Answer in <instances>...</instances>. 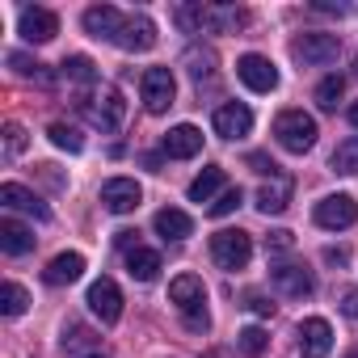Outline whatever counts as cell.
I'll use <instances>...</instances> for the list:
<instances>
[{
  "mask_svg": "<svg viewBox=\"0 0 358 358\" xmlns=\"http://www.w3.org/2000/svg\"><path fill=\"white\" fill-rule=\"evenodd\" d=\"M85 303H89V312H93L101 324H114V320L122 316V291H118L114 278H97V282H89Z\"/></svg>",
  "mask_w": 358,
  "mask_h": 358,
  "instance_id": "8992f818",
  "label": "cell"
},
{
  "mask_svg": "<svg viewBox=\"0 0 358 358\" xmlns=\"http://www.w3.org/2000/svg\"><path fill=\"white\" fill-rule=\"evenodd\" d=\"M199 152H203V131L190 127V122L173 127V131L164 135V156H173V160H190V156H199Z\"/></svg>",
  "mask_w": 358,
  "mask_h": 358,
  "instance_id": "9a60e30c",
  "label": "cell"
},
{
  "mask_svg": "<svg viewBox=\"0 0 358 358\" xmlns=\"http://www.w3.org/2000/svg\"><path fill=\"white\" fill-rule=\"evenodd\" d=\"M182 316H186V329H190V333H207V329H211L207 308H194V312H182Z\"/></svg>",
  "mask_w": 358,
  "mask_h": 358,
  "instance_id": "ab89813d",
  "label": "cell"
},
{
  "mask_svg": "<svg viewBox=\"0 0 358 358\" xmlns=\"http://www.w3.org/2000/svg\"><path fill=\"white\" fill-rule=\"evenodd\" d=\"M122 118H127V101H122V93H118V89H106V93H101V106L93 110V122H97L101 131H118Z\"/></svg>",
  "mask_w": 358,
  "mask_h": 358,
  "instance_id": "44dd1931",
  "label": "cell"
},
{
  "mask_svg": "<svg viewBox=\"0 0 358 358\" xmlns=\"http://www.w3.org/2000/svg\"><path fill=\"white\" fill-rule=\"evenodd\" d=\"M169 299L182 308V312H194V308L207 303V287H203L199 274H177V278L169 282Z\"/></svg>",
  "mask_w": 358,
  "mask_h": 358,
  "instance_id": "2e32d148",
  "label": "cell"
},
{
  "mask_svg": "<svg viewBox=\"0 0 358 358\" xmlns=\"http://www.w3.org/2000/svg\"><path fill=\"white\" fill-rule=\"evenodd\" d=\"M85 34L89 38H101V43H118V34H122V26H127V13H118L114 5H93V9H85Z\"/></svg>",
  "mask_w": 358,
  "mask_h": 358,
  "instance_id": "9c48e42d",
  "label": "cell"
},
{
  "mask_svg": "<svg viewBox=\"0 0 358 358\" xmlns=\"http://www.w3.org/2000/svg\"><path fill=\"white\" fill-rule=\"evenodd\" d=\"M354 76H358V51H354Z\"/></svg>",
  "mask_w": 358,
  "mask_h": 358,
  "instance_id": "7dc6e473",
  "label": "cell"
},
{
  "mask_svg": "<svg viewBox=\"0 0 358 358\" xmlns=\"http://www.w3.org/2000/svg\"><path fill=\"white\" fill-rule=\"evenodd\" d=\"M287 203H291V177H270L257 190V211L262 215H282Z\"/></svg>",
  "mask_w": 358,
  "mask_h": 358,
  "instance_id": "ac0fdd59",
  "label": "cell"
},
{
  "mask_svg": "<svg viewBox=\"0 0 358 358\" xmlns=\"http://www.w3.org/2000/svg\"><path fill=\"white\" fill-rule=\"evenodd\" d=\"M186 64H190V76H194V80H203V76H211L215 55H211V51H203V55H199V51H190V55H186Z\"/></svg>",
  "mask_w": 358,
  "mask_h": 358,
  "instance_id": "e575fe53",
  "label": "cell"
},
{
  "mask_svg": "<svg viewBox=\"0 0 358 358\" xmlns=\"http://www.w3.org/2000/svg\"><path fill=\"white\" fill-rule=\"evenodd\" d=\"M291 249H295V236H291L287 228H278V232L266 236V253H270V257H274V253H291Z\"/></svg>",
  "mask_w": 358,
  "mask_h": 358,
  "instance_id": "74e56055",
  "label": "cell"
},
{
  "mask_svg": "<svg viewBox=\"0 0 358 358\" xmlns=\"http://www.w3.org/2000/svg\"><path fill=\"white\" fill-rule=\"evenodd\" d=\"M0 203H5L9 211H26V215H34L38 224L51 220V207H47L34 190H26V186H17V182H5V186H0Z\"/></svg>",
  "mask_w": 358,
  "mask_h": 358,
  "instance_id": "4fadbf2b",
  "label": "cell"
},
{
  "mask_svg": "<svg viewBox=\"0 0 358 358\" xmlns=\"http://www.w3.org/2000/svg\"><path fill=\"white\" fill-rule=\"evenodd\" d=\"M324 262H329V266H345V262H350V253H345V249H333V245H329V249H324Z\"/></svg>",
  "mask_w": 358,
  "mask_h": 358,
  "instance_id": "7bdbcfd3",
  "label": "cell"
},
{
  "mask_svg": "<svg viewBox=\"0 0 358 358\" xmlns=\"http://www.w3.org/2000/svg\"><path fill=\"white\" fill-rule=\"evenodd\" d=\"M341 312H345L350 320H358V287H350V291L341 295Z\"/></svg>",
  "mask_w": 358,
  "mask_h": 358,
  "instance_id": "60d3db41",
  "label": "cell"
},
{
  "mask_svg": "<svg viewBox=\"0 0 358 358\" xmlns=\"http://www.w3.org/2000/svg\"><path fill=\"white\" fill-rule=\"evenodd\" d=\"M203 358H224V354H220V350H207V354H203Z\"/></svg>",
  "mask_w": 358,
  "mask_h": 358,
  "instance_id": "bcb514c9",
  "label": "cell"
},
{
  "mask_svg": "<svg viewBox=\"0 0 358 358\" xmlns=\"http://www.w3.org/2000/svg\"><path fill=\"white\" fill-rule=\"evenodd\" d=\"M139 203H143V190H139L135 177H110V182L101 186V207H106L110 215H127V211H135Z\"/></svg>",
  "mask_w": 358,
  "mask_h": 358,
  "instance_id": "52a82bcc",
  "label": "cell"
},
{
  "mask_svg": "<svg viewBox=\"0 0 358 358\" xmlns=\"http://www.w3.org/2000/svg\"><path fill=\"white\" fill-rule=\"evenodd\" d=\"M9 68H17L22 76H30V80H38V85H51V72H43V64H34L30 55H22V51H13L9 55Z\"/></svg>",
  "mask_w": 358,
  "mask_h": 358,
  "instance_id": "d6a6232c",
  "label": "cell"
},
{
  "mask_svg": "<svg viewBox=\"0 0 358 358\" xmlns=\"http://www.w3.org/2000/svg\"><path fill=\"white\" fill-rule=\"evenodd\" d=\"M236 76H241V85L253 89V93H274V89H278V68H274L266 55H257V51H249V55L236 59Z\"/></svg>",
  "mask_w": 358,
  "mask_h": 358,
  "instance_id": "277c9868",
  "label": "cell"
},
{
  "mask_svg": "<svg viewBox=\"0 0 358 358\" xmlns=\"http://www.w3.org/2000/svg\"><path fill=\"white\" fill-rule=\"evenodd\" d=\"M139 93H143L148 114H164V110L173 106V97H177V80H173L169 68H148V72L139 76Z\"/></svg>",
  "mask_w": 358,
  "mask_h": 358,
  "instance_id": "3957f363",
  "label": "cell"
},
{
  "mask_svg": "<svg viewBox=\"0 0 358 358\" xmlns=\"http://www.w3.org/2000/svg\"><path fill=\"white\" fill-rule=\"evenodd\" d=\"M173 22L182 26L186 34H199L203 26H211V9H203V5H177L173 9Z\"/></svg>",
  "mask_w": 358,
  "mask_h": 358,
  "instance_id": "d4e9b609",
  "label": "cell"
},
{
  "mask_svg": "<svg viewBox=\"0 0 358 358\" xmlns=\"http://www.w3.org/2000/svg\"><path fill=\"white\" fill-rule=\"evenodd\" d=\"M152 228H156L164 241H186V236L194 232V220H190L186 211H177V207H164V211H156Z\"/></svg>",
  "mask_w": 358,
  "mask_h": 358,
  "instance_id": "d6986e66",
  "label": "cell"
},
{
  "mask_svg": "<svg viewBox=\"0 0 358 358\" xmlns=\"http://www.w3.org/2000/svg\"><path fill=\"white\" fill-rule=\"evenodd\" d=\"M333 169L337 173H358V135H350L333 148Z\"/></svg>",
  "mask_w": 358,
  "mask_h": 358,
  "instance_id": "f546056e",
  "label": "cell"
},
{
  "mask_svg": "<svg viewBox=\"0 0 358 358\" xmlns=\"http://www.w3.org/2000/svg\"><path fill=\"white\" fill-rule=\"evenodd\" d=\"M241 199H245L241 190H224V194H220V199L211 203V215H215V220H224V215H232V211L241 207Z\"/></svg>",
  "mask_w": 358,
  "mask_h": 358,
  "instance_id": "8d00e7d4",
  "label": "cell"
},
{
  "mask_svg": "<svg viewBox=\"0 0 358 358\" xmlns=\"http://www.w3.org/2000/svg\"><path fill=\"white\" fill-rule=\"evenodd\" d=\"M345 358H358V350H350V354H345Z\"/></svg>",
  "mask_w": 358,
  "mask_h": 358,
  "instance_id": "c3c4849f",
  "label": "cell"
},
{
  "mask_svg": "<svg viewBox=\"0 0 358 358\" xmlns=\"http://www.w3.org/2000/svg\"><path fill=\"white\" fill-rule=\"evenodd\" d=\"M0 249H5L9 257H22V253L34 249V232L22 228L17 220H0Z\"/></svg>",
  "mask_w": 358,
  "mask_h": 358,
  "instance_id": "7402d4cb",
  "label": "cell"
},
{
  "mask_svg": "<svg viewBox=\"0 0 358 358\" xmlns=\"http://www.w3.org/2000/svg\"><path fill=\"white\" fill-rule=\"evenodd\" d=\"M266 345H270V337H266V329H262V324L241 329V350H245V358H262V354H266Z\"/></svg>",
  "mask_w": 358,
  "mask_h": 358,
  "instance_id": "4dcf8cb0",
  "label": "cell"
},
{
  "mask_svg": "<svg viewBox=\"0 0 358 358\" xmlns=\"http://www.w3.org/2000/svg\"><path fill=\"white\" fill-rule=\"evenodd\" d=\"M295 59L299 64H308V68H324V64H333L337 59V51H341V38L337 34H303V38H295Z\"/></svg>",
  "mask_w": 358,
  "mask_h": 358,
  "instance_id": "ba28073f",
  "label": "cell"
},
{
  "mask_svg": "<svg viewBox=\"0 0 358 358\" xmlns=\"http://www.w3.org/2000/svg\"><path fill=\"white\" fill-rule=\"evenodd\" d=\"M127 274L139 278V282H152V278L160 274V253H156V249H143V245L127 249Z\"/></svg>",
  "mask_w": 358,
  "mask_h": 358,
  "instance_id": "603a6c76",
  "label": "cell"
},
{
  "mask_svg": "<svg viewBox=\"0 0 358 358\" xmlns=\"http://www.w3.org/2000/svg\"><path fill=\"white\" fill-rule=\"evenodd\" d=\"M64 354H76V350H89L93 345V329H85V324H68L64 329Z\"/></svg>",
  "mask_w": 358,
  "mask_h": 358,
  "instance_id": "836d02e7",
  "label": "cell"
},
{
  "mask_svg": "<svg viewBox=\"0 0 358 358\" xmlns=\"http://www.w3.org/2000/svg\"><path fill=\"white\" fill-rule=\"evenodd\" d=\"M350 122H354V127H358V101H354V106H350Z\"/></svg>",
  "mask_w": 358,
  "mask_h": 358,
  "instance_id": "ee69618b",
  "label": "cell"
},
{
  "mask_svg": "<svg viewBox=\"0 0 358 358\" xmlns=\"http://www.w3.org/2000/svg\"><path fill=\"white\" fill-rule=\"evenodd\" d=\"M329 350H333V329H329V320H324V316H308V320L299 324V354H303V358H329Z\"/></svg>",
  "mask_w": 358,
  "mask_h": 358,
  "instance_id": "7c38bea8",
  "label": "cell"
},
{
  "mask_svg": "<svg viewBox=\"0 0 358 358\" xmlns=\"http://www.w3.org/2000/svg\"><path fill=\"white\" fill-rule=\"evenodd\" d=\"M245 164H249L253 173H262V177H278V164H274L266 152H249V156H245Z\"/></svg>",
  "mask_w": 358,
  "mask_h": 358,
  "instance_id": "f35d334b",
  "label": "cell"
},
{
  "mask_svg": "<svg viewBox=\"0 0 358 358\" xmlns=\"http://www.w3.org/2000/svg\"><path fill=\"white\" fill-rule=\"evenodd\" d=\"M312 220H316L320 228H329V232L354 228V224H358V203H354L350 194H329V199H320V203H316Z\"/></svg>",
  "mask_w": 358,
  "mask_h": 358,
  "instance_id": "5b68a950",
  "label": "cell"
},
{
  "mask_svg": "<svg viewBox=\"0 0 358 358\" xmlns=\"http://www.w3.org/2000/svg\"><path fill=\"white\" fill-rule=\"evenodd\" d=\"M341 97H345V80H341V76H324V80L316 85V106H320V110H337Z\"/></svg>",
  "mask_w": 358,
  "mask_h": 358,
  "instance_id": "83f0119b",
  "label": "cell"
},
{
  "mask_svg": "<svg viewBox=\"0 0 358 358\" xmlns=\"http://www.w3.org/2000/svg\"><path fill=\"white\" fill-rule=\"evenodd\" d=\"M274 139H278L287 152L303 156V152L316 148V118L303 114V110H282V114L274 118Z\"/></svg>",
  "mask_w": 358,
  "mask_h": 358,
  "instance_id": "6da1fadb",
  "label": "cell"
},
{
  "mask_svg": "<svg viewBox=\"0 0 358 358\" xmlns=\"http://www.w3.org/2000/svg\"><path fill=\"white\" fill-rule=\"evenodd\" d=\"M220 186H224V169H220V164H207L194 182H190L186 194H190V203H211V194H215Z\"/></svg>",
  "mask_w": 358,
  "mask_h": 358,
  "instance_id": "cb8c5ba5",
  "label": "cell"
},
{
  "mask_svg": "<svg viewBox=\"0 0 358 358\" xmlns=\"http://www.w3.org/2000/svg\"><path fill=\"white\" fill-rule=\"evenodd\" d=\"M26 308H30V295H26L22 282H5V287H0V312H5V316H22Z\"/></svg>",
  "mask_w": 358,
  "mask_h": 358,
  "instance_id": "484cf974",
  "label": "cell"
},
{
  "mask_svg": "<svg viewBox=\"0 0 358 358\" xmlns=\"http://www.w3.org/2000/svg\"><path fill=\"white\" fill-rule=\"evenodd\" d=\"M47 135H51V143L64 148V152H80V148H85V135H80L76 127H68V122H51Z\"/></svg>",
  "mask_w": 358,
  "mask_h": 358,
  "instance_id": "f1b7e54d",
  "label": "cell"
},
{
  "mask_svg": "<svg viewBox=\"0 0 358 358\" xmlns=\"http://www.w3.org/2000/svg\"><path fill=\"white\" fill-rule=\"evenodd\" d=\"M270 282H274L282 295H291V299H308V295L316 291L308 266H299V262H278V266H270Z\"/></svg>",
  "mask_w": 358,
  "mask_h": 358,
  "instance_id": "30bf717a",
  "label": "cell"
},
{
  "mask_svg": "<svg viewBox=\"0 0 358 358\" xmlns=\"http://www.w3.org/2000/svg\"><path fill=\"white\" fill-rule=\"evenodd\" d=\"M245 303H249V308H253L257 316H270V312H274V303H270V299H262V295H249Z\"/></svg>",
  "mask_w": 358,
  "mask_h": 358,
  "instance_id": "b9f144b4",
  "label": "cell"
},
{
  "mask_svg": "<svg viewBox=\"0 0 358 358\" xmlns=\"http://www.w3.org/2000/svg\"><path fill=\"white\" fill-rule=\"evenodd\" d=\"M80 358H110V354H101V350H93V354H80Z\"/></svg>",
  "mask_w": 358,
  "mask_h": 358,
  "instance_id": "f6af8a7d",
  "label": "cell"
},
{
  "mask_svg": "<svg viewBox=\"0 0 358 358\" xmlns=\"http://www.w3.org/2000/svg\"><path fill=\"white\" fill-rule=\"evenodd\" d=\"M245 22H249V13H245V9H232V5L211 9V26H215V30H241Z\"/></svg>",
  "mask_w": 358,
  "mask_h": 358,
  "instance_id": "1f68e13d",
  "label": "cell"
},
{
  "mask_svg": "<svg viewBox=\"0 0 358 358\" xmlns=\"http://www.w3.org/2000/svg\"><path fill=\"white\" fill-rule=\"evenodd\" d=\"M64 76L76 80V85H93V80H97V64H93L89 55H68V59H64Z\"/></svg>",
  "mask_w": 358,
  "mask_h": 358,
  "instance_id": "4316f807",
  "label": "cell"
},
{
  "mask_svg": "<svg viewBox=\"0 0 358 358\" xmlns=\"http://www.w3.org/2000/svg\"><path fill=\"white\" fill-rule=\"evenodd\" d=\"M17 30H22V38L26 43H51L55 34H59V17L51 13V9H22V22H17Z\"/></svg>",
  "mask_w": 358,
  "mask_h": 358,
  "instance_id": "5bb4252c",
  "label": "cell"
},
{
  "mask_svg": "<svg viewBox=\"0 0 358 358\" xmlns=\"http://www.w3.org/2000/svg\"><path fill=\"white\" fill-rule=\"evenodd\" d=\"M211 257H215L220 270L236 274V270H245L249 257H253V236L241 232V228H224V232L211 236Z\"/></svg>",
  "mask_w": 358,
  "mask_h": 358,
  "instance_id": "7a4b0ae2",
  "label": "cell"
},
{
  "mask_svg": "<svg viewBox=\"0 0 358 358\" xmlns=\"http://www.w3.org/2000/svg\"><path fill=\"white\" fill-rule=\"evenodd\" d=\"M211 122H215V135H220V139H245V135L253 131V110L241 106V101H228V106L215 110Z\"/></svg>",
  "mask_w": 358,
  "mask_h": 358,
  "instance_id": "8fae6325",
  "label": "cell"
},
{
  "mask_svg": "<svg viewBox=\"0 0 358 358\" xmlns=\"http://www.w3.org/2000/svg\"><path fill=\"white\" fill-rule=\"evenodd\" d=\"M118 47L122 51H152L156 47V26H152V17H127V26H122V34H118Z\"/></svg>",
  "mask_w": 358,
  "mask_h": 358,
  "instance_id": "e0dca14e",
  "label": "cell"
},
{
  "mask_svg": "<svg viewBox=\"0 0 358 358\" xmlns=\"http://www.w3.org/2000/svg\"><path fill=\"white\" fill-rule=\"evenodd\" d=\"M5 152H9V156H22V152H26V127H22V122H9V127H5Z\"/></svg>",
  "mask_w": 358,
  "mask_h": 358,
  "instance_id": "d590c367",
  "label": "cell"
},
{
  "mask_svg": "<svg viewBox=\"0 0 358 358\" xmlns=\"http://www.w3.org/2000/svg\"><path fill=\"white\" fill-rule=\"evenodd\" d=\"M85 274V257L80 253H59V257H51V266L43 270V278L51 282V287H68V282H76Z\"/></svg>",
  "mask_w": 358,
  "mask_h": 358,
  "instance_id": "ffe728a7",
  "label": "cell"
}]
</instances>
